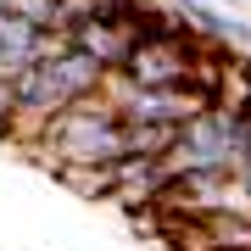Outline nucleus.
Instances as JSON below:
<instances>
[{
    "label": "nucleus",
    "mask_w": 251,
    "mask_h": 251,
    "mask_svg": "<svg viewBox=\"0 0 251 251\" xmlns=\"http://www.w3.org/2000/svg\"><path fill=\"white\" fill-rule=\"evenodd\" d=\"M28 156L45 162V168L67 173V168H112L128 156V123L117 117L112 100L84 95L67 112H56L45 123V134L28 145Z\"/></svg>",
    "instance_id": "nucleus-1"
},
{
    "label": "nucleus",
    "mask_w": 251,
    "mask_h": 251,
    "mask_svg": "<svg viewBox=\"0 0 251 251\" xmlns=\"http://www.w3.org/2000/svg\"><path fill=\"white\" fill-rule=\"evenodd\" d=\"M0 17H6V0H0Z\"/></svg>",
    "instance_id": "nucleus-4"
},
{
    "label": "nucleus",
    "mask_w": 251,
    "mask_h": 251,
    "mask_svg": "<svg viewBox=\"0 0 251 251\" xmlns=\"http://www.w3.org/2000/svg\"><path fill=\"white\" fill-rule=\"evenodd\" d=\"M11 106H17V95H11V78H0V145L11 134Z\"/></svg>",
    "instance_id": "nucleus-2"
},
{
    "label": "nucleus",
    "mask_w": 251,
    "mask_h": 251,
    "mask_svg": "<svg viewBox=\"0 0 251 251\" xmlns=\"http://www.w3.org/2000/svg\"><path fill=\"white\" fill-rule=\"evenodd\" d=\"M234 190H240V201L251 206V156H240V162H234Z\"/></svg>",
    "instance_id": "nucleus-3"
}]
</instances>
